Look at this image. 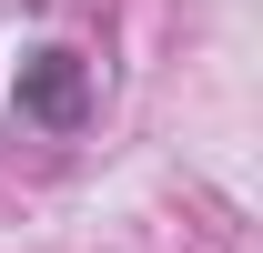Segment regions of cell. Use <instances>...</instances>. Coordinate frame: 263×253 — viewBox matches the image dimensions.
Returning a JSON list of instances; mask_svg holds the SVG:
<instances>
[{"instance_id": "cell-1", "label": "cell", "mask_w": 263, "mask_h": 253, "mask_svg": "<svg viewBox=\"0 0 263 253\" xmlns=\"http://www.w3.org/2000/svg\"><path fill=\"white\" fill-rule=\"evenodd\" d=\"M10 112L31 132H81V112H91V61L61 51V41H41L31 61H21V81H10Z\"/></svg>"}]
</instances>
